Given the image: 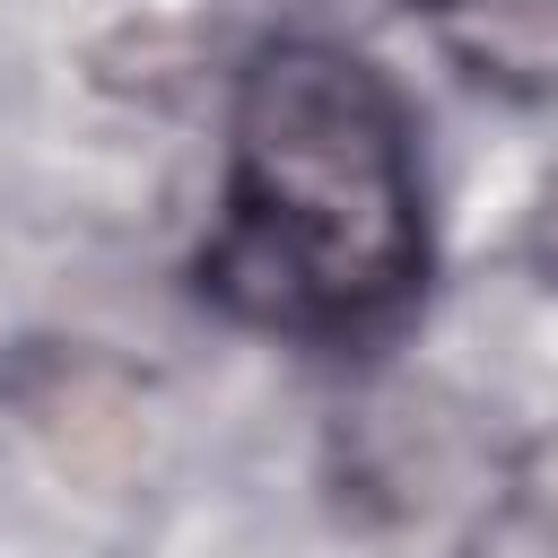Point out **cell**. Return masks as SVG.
I'll list each match as a JSON object with an SVG mask.
<instances>
[{
  "label": "cell",
  "instance_id": "obj_1",
  "mask_svg": "<svg viewBox=\"0 0 558 558\" xmlns=\"http://www.w3.org/2000/svg\"><path fill=\"white\" fill-rule=\"evenodd\" d=\"M427 279V183L401 87L323 35H279L235 70L227 209L201 288L288 340H357Z\"/></svg>",
  "mask_w": 558,
  "mask_h": 558
},
{
  "label": "cell",
  "instance_id": "obj_2",
  "mask_svg": "<svg viewBox=\"0 0 558 558\" xmlns=\"http://www.w3.org/2000/svg\"><path fill=\"white\" fill-rule=\"evenodd\" d=\"M340 453H349V488L375 497V506H392V514H436L453 497V480H462V427L418 384L375 392L340 427Z\"/></svg>",
  "mask_w": 558,
  "mask_h": 558
},
{
  "label": "cell",
  "instance_id": "obj_3",
  "mask_svg": "<svg viewBox=\"0 0 558 558\" xmlns=\"http://www.w3.org/2000/svg\"><path fill=\"white\" fill-rule=\"evenodd\" d=\"M436 44L445 61L514 105L558 96V0H436Z\"/></svg>",
  "mask_w": 558,
  "mask_h": 558
},
{
  "label": "cell",
  "instance_id": "obj_4",
  "mask_svg": "<svg viewBox=\"0 0 558 558\" xmlns=\"http://www.w3.org/2000/svg\"><path fill=\"white\" fill-rule=\"evenodd\" d=\"M506 497L523 506V523H532L541 541H558V427H541V436L514 453V471H506Z\"/></svg>",
  "mask_w": 558,
  "mask_h": 558
},
{
  "label": "cell",
  "instance_id": "obj_5",
  "mask_svg": "<svg viewBox=\"0 0 558 558\" xmlns=\"http://www.w3.org/2000/svg\"><path fill=\"white\" fill-rule=\"evenodd\" d=\"M427 9H436V0H427Z\"/></svg>",
  "mask_w": 558,
  "mask_h": 558
}]
</instances>
